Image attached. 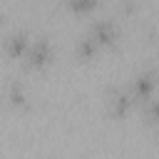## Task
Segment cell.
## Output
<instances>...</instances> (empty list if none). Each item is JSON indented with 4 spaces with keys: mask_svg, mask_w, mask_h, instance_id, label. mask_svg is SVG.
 <instances>
[{
    "mask_svg": "<svg viewBox=\"0 0 159 159\" xmlns=\"http://www.w3.org/2000/svg\"><path fill=\"white\" fill-rule=\"evenodd\" d=\"M52 60H55V50H52V42L47 37H35L30 42L25 57H22L27 70H45Z\"/></svg>",
    "mask_w": 159,
    "mask_h": 159,
    "instance_id": "cell-1",
    "label": "cell"
},
{
    "mask_svg": "<svg viewBox=\"0 0 159 159\" xmlns=\"http://www.w3.org/2000/svg\"><path fill=\"white\" fill-rule=\"evenodd\" d=\"M157 84H159V75L154 70H142V72H137L129 80V92H132V97H134L137 104H144L147 99L154 97Z\"/></svg>",
    "mask_w": 159,
    "mask_h": 159,
    "instance_id": "cell-2",
    "label": "cell"
},
{
    "mask_svg": "<svg viewBox=\"0 0 159 159\" xmlns=\"http://www.w3.org/2000/svg\"><path fill=\"white\" fill-rule=\"evenodd\" d=\"M134 104H137V102H134L129 87H112V89L107 92V112H109L112 119H124V117L132 112Z\"/></svg>",
    "mask_w": 159,
    "mask_h": 159,
    "instance_id": "cell-3",
    "label": "cell"
},
{
    "mask_svg": "<svg viewBox=\"0 0 159 159\" xmlns=\"http://www.w3.org/2000/svg\"><path fill=\"white\" fill-rule=\"evenodd\" d=\"M32 37L25 27H15L10 32H5V40H2V47H5V55L12 57V60H22L27 47H30Z\"/></svg>",
    "mask_w": 159,
    "mask_h": 159,
    "instance_id": "cell-4",
    "label": "cell"
},
{
    "mask_svg": "<svg viewBox=\"0 0 159 159\" xmlns=\"http://www.w3.org/2000/svg\"><path fill=\"white\" fill-rule=\"evenodd\" d=\"M89 35L99 42V47H112L119 40V27L112 17H97L89 25Z\"/></svg>",
    "mask_w": 159,
    "mask_h": 159,
    "instance_id": "cell-5",
    "label": "cell"
},
{
    "mask_svg": "<svg viewBox=\"0 0 159 159\" xmlns=\"http://www.w3.org/2000/svg\"><path fill=\"white\" fill-rule=\"evenodd\" d=\"M99 50H102V47H99V42L87 32V35H82V37L77 40V45H75V57H77L80 62H87V60H92Z\"/></svg>",
    "mask_w": 159,
    "mask_h": 159,
    "instance_id": "cell-6",
    "label": "cell"
},
{
    "mask_svg": "<svg viewBox=\"0 0 159 159\" xmlns=\"http://www.w3.org/2000/svg\"><path fill=\"white\" fill-rule=\"evenodd\" d=\"M5 99H7V104H10V107H15V109H22V107H27V92H25V87H22L17 80H12V82L7 84Z\"/></svg>",
    "mask_w": 159,
    "mask_h": 159,
    "instance_id": "cell-7",
    "label": "cell"
},
{
    "mask_svg": "<svg viewBox=\"0 0 159 159\" xmlns=\"http://www.w3.org/2000/svg\"><path fill=\"white\" fill-rule=\"evenodd\" d=\"M65 5H67V10L75 12V15H89V12L97 10L99 0H65Z\"/></svg>",
    "mask_w": 159,
    "mask_h": 159,
    "instance_id": "cell-8",
    "label": "cell"
},
{
    "mask_svg": "<svg viewBox=\"0 0 159 159\" xmlns=\"http://www.w3.org/2000/svg\"><path fill=\"white\" fill-rule=\"evenodd\" d=\"M142 114H144V122L152 124V127H159V97H152L142 104Z\"/></svg>",
    "mask_w": 159,
    "mask_h": 159,
    "instance_id": "cell-9",
    "label": "cell"
},
{
    "mask_svg": "<svg viewBox=\"0 0 159 159\" xmlns=\"http://www.w3.org/2000/svg\"><path fill=\"white\" fill-rule=\"evenodd\" d=\"M157 139H159V127H157Z\"/></svg>",
    "mask_w": 159,
    "mask_h": 159,
    "instance_id": "cell-10",
    "label": "cell"
}]
</instances>
